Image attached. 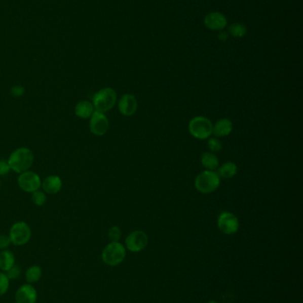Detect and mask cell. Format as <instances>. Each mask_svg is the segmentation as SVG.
I'll return each mask as SVG.
<instances>
[{
	"mask_svg": "<svg viewBox=\"0 0 303 303\" xmlns=\"http://www.w3.org/2000/svg\"><path fill=\"white\" fill-rule=\"evenodd\" d=\"M8 164L13 171L21 174L29 170L34 162V155L31 150L26 147L15 149L9 156Z\"/></svg>",
	"mask_w": 303,
	"mask_h": 303,
	"instance_id": "6da1fadb",
	"label": "cell"
},
{
	"mask_svg": "<svg viewBox=\"0 0 303 303\" xmlns=\"http://www.w3.org/2000/svg\"><path fill=\"white\" fill-rule=\"evenodd\" d=\"M117 99L118 96L115 90L107 87L98 91L94 94L92 103L94 105L95 111L105 114L115 107Z\"/></svg>",
	"mask_w": 303,
	"mask_h": 303,
	"instance_id": "7a4b0ae2",
	"label": "cell"
},
{
	"mask_svg": "<svg viewBox=\"0 0 303 303\" xmlns=\"http://www.w3.org/2000/svg\"><path fill=\"white\" fill-rule=\"evenodd\" d=\"M220 185V178L214 170L201 172L195 179L196 189L204 194L213 193Z\"/></svg>",
	"mask_w": 303,
	"mask_h": 303,
	"instance_id": "3957f363",
	"label": "cell"
},
{
	"mask_svg": "<svg viewBox=\"0 0 303 303\" xmlns=\"http://www.w3.org/2000/svg\"><path fill=\"white\" fill-rule=\"evenodd\" d=\"M126 247L118 242H110L105 246L101 253V259L108 266H117L126 258Z\"/></svg>",
	"mask_w": 303,
	"mask_h": 303,
	"instance_id": "277c9868",
	"label": "cell"
},
{
	"mask_svg": "<svg viewBox=\"0 0 303 303\" xmlns=\"http://www.w3.org/2000/svg\"><path fill=\"white\" fill-rule=\"evenodd\" d=\"M188 131L195 139L201 140L209 139L213 134V123L208 118L197 116L190 121Z\"/></svg>",
	"mask_w": 303,
	"mask_h": 303,
	"instance_id": "5b68a950",
	"label": "cell"
},
{
	"mask_svg": "<svg viewBox=\"0 0 303 303\" xmlns=\"http://www.w3.org/2000/svg\"><path fill=\"white\" fill-rule=\"evenodd\" d=\"M9 238L15 246H23L31 238V229L25 222H17L10 229Z\"/></svg>",
	"mask_w": 303,
	"mask_h": 303,
	"instance_id": "8992f818",
	"label": "cell"
},
{
	"mask_svg": "<svg viewBox=\"0 0 303 303\" xmlns=\"http://www.w3.org/2000/svg\"><path fill=\"white\" fill-rule=\"evenodd\" d=\"M42 181L40 176L33 171L27 170L20 174L18 178V186L26 193H32L40 190Z\"/></svg>",
	"mask_w": 303,
	"mask_h": 303,
	"instance_id": "52a82bcc",
	"label": "cell"
},
{
	"mask_svg": "<svg viewBox=\"0 0 303 303\" xmlns=\"http://www.w3.org/2000/svg\"><path fill=\"white\" fill-rule=\"evenodd\" d=\"M218 228L226 235H232L238 232L239 221L238 218L231 212H222L217 221Z\"/></svg>",
	"mask_w": 303,
	"mask_h": 303,
	"instance_id": "ba28073f",
	"label": "cell"
},
{
	"mask_svg": "<svg viewBox=\"0 0 303 303\" xmlns=\"http://www.w3.org/2000/svg\"><path fill=\"white\" fill-rule=\"evenodd\" d=\"M148 235L142 231L132 232L126 239V246L133 253H138L144 250L148 246Z\"/></svg>",
	"mask_w": 303,
	"mask_h": 303,
	"instance_id": "9c48e42d",
	"label": "cell"
},
{
	"mask_svg": "<svg viewBox=\"0 0 303 303\" xmlns=\"http://www.w3.org/2000/svg\"><path fill=\"white\" fill-rule=\"evenodd\" d=\"M108 120L107 116L103 113L94 111V114L90 117V124L89 128L94 135L103 136L108 132Z\"/></svg>",
	"mask_w": 303,
	"mask_h": 303,
	"instance_id": "30bf717a",
	"label": "cell"
},
{
	"mask_svg": "<svg viewBox=\"0 0 303 303\" xmlns=\"http://www.w3.org/2000/svg\"><path fill=\"white\" fill-rule=\"evenodd\" d=\"M138 102L133 94H124L119 101V113L124 116H132L137 111Z\"/></svg>",
	"mask_w": 303,
	"mask_h": 303,
	"instance_id": "8fae6325",
	"label": "cell"
},
{
	"mask_svg": "<svg viewBox=\"0 0 303 303\" xmlns=\"http://www.w3.org/2000/svg\"><path fill=\"white\" fill-rule=\"evenodd\" d=\"M37 292L31 284L22 285L15 293L16 303H36Z\"/></svg>",
	"mask_w": 303,
	"mask_h": 303,
	"instance_id": "7c38bea8",
	"label": "cell"
},
{
	"mask_svg": "<svg viewBox=\"0 0 303 303\" xmlns=\"http://www.w3.org/2000/svg\"><path fill=\"white\" fill-rule=\"evenodd\" d=\"M204 22L207 29L217 31L222 30L227 26V18L219 12H213L206 15Z\"/></svg>",
	"mask_w": 303,
	"mask_h": 303,
	"instance_id": "4fadbf2b",
	"label": "cell"
},
{
	"mask_svg": "<svg viewBox=\"0 0 303 303\" xmlns=\"http://www.w3.org/2000/svg\"><path fill=\"white\" fill-rule=\"evenodd\" d=\"M41 187L43 188L45 193L56 194L62 190V179L58 176H49L44 179L43 182L41 184Z\"/></svg>",
	"mask_w": 303,
	"mask_h": 303,
	"instance_id": "5bb4252c",
	"label": "cell"
},
{
	"mask_svg": "<svg viewBox=\"0 0 303 303\" xmlns=\"http://www.w3.org/2000/svg\"><path fill=\"white\" fill-rule=\"evenodd\" d=\"M233 129V124L231 120L222 118L213 124V134L216 138H223L230 135Z\"/></svg>",
	"mask_w": 303,
	"mask_h": 303,
	"instance_id": "9a60e30c",
	"label": "cell"
},
{
	"mask_svg": "<svg viewBox=\"0 0 303 303\" xmlns=\"http://www.w3.org/2000/svg\"><path fill=\"white\" fill-rule=\"evenodd\" d=\"M75 114L79 118L81 119H88L94 114V105L88 100H81L78 102L75 107Z\"/></svg>",
	"mask_w": 303,
	"mask_h": 303,
	"instance_id": "2e32d148",
	"label": "cell"
},
{
	"mask_svg": "<svg viewBox=\"0 0 303 303\" xmlns=\"http://www.w3.org/2000/svg\"><path fill=\"white\" fill-rule=\"evenodd\" d=\"M201 164L206 168V170H215L219 166V160L215 154L212 152H206L200 158Z\"/></svg>",
	"mask_w": 303,
	"mask_h": 303,
	"instance_id": "e0dca14e",
	"label": "cell"
},
{
	"mask_svg": "<svg viewBox=\"0 0 303 303\" xmlns=\"http://www.w3.org/2000/svg\"><path fill=\"white\" fill-rule=\"evenodd\" d=\"M238 172V167L235 162L228 161L218 168V175L220 179H229L233 178Z\"/></svg>",
	"mask_w": 303,
	"mask_h": 303,
	"instance_id": "ac0fdd59",
	"label": "cell"
},
{
	"mask_svg": "<svg viewBox=\"0 0 303 303\" xmlns=\"http://www.w3.org/2000/svg\"><path fill=\"white\" fill-rule=\"evenodd\" d=\"M15 258L11 251L4 250L0 252V269L8 271L15 265Z\"/></svg>",
	"mask_w": 303,
	"mask_h": 303,
	"instance_id": "d6986e66",
	"label": "cell"
},
{
	"mask_svg": "<svg viewBox=\"0 0 303 303\" xmlns=\"http://www.w3.org/2000/svg\"><path fill=\"white\" fill-rule=\"evenodd\" d=\"M41 277H42V270L40 266L34 265V266L28 268V270L26 271V281L28 282L29 284L36 283L40 280Z\"/></svg>",
	"mask_w": 303,
	"mask_h": 303,
	"instance_id": "ffe728a7",
	"label": "cell"
},
{
	"mask_svg": "<svg viewBox=\"0 0 303 303\" xmlns=\"http://www.w3.org/2000/svg\"><path fill=\"white\" fill-rule=\"evenodd\" d=\"M246 32H247V29L246 26L239 22L232 24L229 28V33L234 37H243L246 35Z\"/></svg>",
	"mask_w": 303,
	"mask_h": 303,
	"instance_id": "44dd1931",
	"label": "cell"
},
{
	"mask_svg": "<svg viewBox=\"0 0 303 303\" xmlns=\"http://www.w3.org/2000/svg\"><path fill=\"white\" fill-rule=\"evenodd\" d=\"M47 195L45 194V192H42L40 190L32 193V195H31V200H32L33 203L39 207L43 206L44 204L47 202Z\"/></svg>",
	"mask_w": 303,
	"mask_h": 303,
	"instance_id": "7402d4cb",
	"label": "cell"
},
{
	"mask_svg": "<svg viewBox=\"0 0 303 303\" xmlns=\"http://www.w3.org/2000/svg\"><path fill=\"white\" fill-rule=\"evenodd\" d=\"M207 146L209 148L210 152L217 153L222 149V143L220 142V139H216V138H209Z\"/></svg>",
	"mask_w": 303,
	"mask_h": 303,
	"instance_id": "603a6c76",
	"label": "cell"
},
{
	"mask_svg": "<svg viewBox=\"0 0 303 303\" xmlns=\"http://www.w3.org/2000/svg\"><path fill=\"white\" fill-rule=\"evenodd\" d=\"M122 232L118 226H113L108 231V239L111 242H118L121 239Z\"/></svg>",
	"mask_w": 303,
	"mask_h": 303,
	"instance_id": "cb8c5ba5",
	"label": "cell"
},
{
	"mask_svg": "<svg viewBox=\"0 0 303 303\" xmlns=\"http://www.w3.org/2000/svg\"><path fill=\"white\" fill-rule=\"evenodd\" d=\"M8 288H9V279L8 276L3 272H0V296L4 295L5 293L8 292Z\"/></svg>",
	"mask_w": 303,
	"mask_h": 303,
	"instance_id": "d4e9b609",
	"label": "cell"
},
{
	"mask_svg": "<svg viewBox=\"0 0 303 303\" xmlns=\"http://www.w3.org/2000/svg\"><path fill=\"white\" fill-rule=\"evenodd\" d=\"M7 276H8V279L10 280V279H17V278H20V275H21V270H20V268L17 265H14L13 267L9 270V271H7Z\"/></svg>",
	"mask_w": 303,
	"mask_h": 303,
	"instance_id": "484cf974",
	"label": "cell"
},
{
	"mask_svg": "<svg viewBox=\"0 0 303 303\" xmlns=\"http://www.w3.org/2000/svg\"><path fill=\"white\" fill-rule=\"evenodd\" d=\"M24 93H25V89L22 85L13 86L11 90H10V94L15 98H20V97L23 96Z\"/></svg>",
	"mask_w": 303,
	"mask_h": 303,
	"instance_id": "4316f807",
	"label": "cell"
},
{
	"mask_svg": "<svg viewBox=\"0 0 303 303\" xmlns=\"http://www.w3.org/2000/svg\"><path fill=\"white\" fill-rule=\"evenodd\" d=\"M10 170H11V168L8 164V161H5V160H0V176L1 177L6 176L9 173Z\"/></svg>",
	"mask_w": 303,
	"mask_h": 303,
	"instance_id": "83f0119b",
	"label": "cell"
},
{
	"mask_svg": "<svg viewBox=\"0 0 303 303\" xmlns=\"http://www.w3.org/2000/svg\"><path fill=\"white\" fill-rule=\"evenodd\" d=\"M10 244H11V239L9 238V236L0 235V249L8 248Z\"/></svg>",
	"mask_w": 303,
	"mask_h": 303,
	"instance_id": "f1b7e54d",
	"label": "cell"
},
{
	"mask_svg": "<svg viewBox=\"0 0 303 303\" xmlns=\"http://www.w3.org/2000/svg\"><path fill=\"white\" fill-rule=\"evenodd\" d=\"M218 38L221 42H226L227 41L228 38H229V35H228L227 32H225V31H220L219 33V35H218Z\"/></svg>",
	"mask_w": 303,
	"mask_h": 303,
	"instance_id": "f546056e",
	"label": "cell"
},
{
	"mask_svg": "<svg viewBox=\"0 0 303 303\" xmlns=\"http://www.w3.org/2000/svg\"><path fill=\"white\" fill-rule=\"evenodd\" d=\"M206 303H217L216 301H215V300H213V299H212V300H209V301H207V302Z\"/></svg>",
	"mask_w": 303,
	"mask_h": 303,
	"instance_id": "4dcf8cb0",
	"label": "cell"
},
{
	"mask_svg": "<svg viewBox=\"0 0 303 303\" xmlns=\"http://www.w3.org/2000/svg\"><path fill=\"white\" fill-rule=\"evenodd\" d=\"M0 187H1V181H0Z\"/></svg>",
	"mask_w": 303,
	"mask_h": 303,
	"instance_id": "1f68e13d",
	"label": "cell"
}]
</instances>
